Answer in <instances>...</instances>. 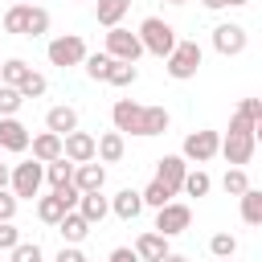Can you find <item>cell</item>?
Listing matches in <instances>:
<instances>
[{
    "label": "cell",
    "instance_id": "obj_12",
    "mask_svg": "<svg viewBox=\"0 0 262 262\" xmlns=\"http://www.w3.org/2000/svg\"><path fill=\"white\" fill-rule=\"evenodd\" d=\"M0 151H29V127L16 115L0 119Z\"/></svg>",
    "mask_w": 262,
    "mask_h": 262
},
{
    "label": "cell",
    "instance_id": "obj_7",
    "mask_svg": "<svg viewBox=\"0 0 262 262\" xmlns=\"http://www.w3.org/2000/svg\"><path fill=\"white\" fill-rule=\"evenodd\" d=\"M217 147H221V135L217 131H188L184 143H180V156L188 164H209L217 156Z\"/></svg>",
    "mask_w": 262,
    "mask_h": 262
},
{
    "label": "cell",
    "instance_id": "obj_34",
    "mask_svg": "<svg viewBox=\"0 0 262 262\" xmlns=\"http://www.w3.org/2000/svg\"><path fill=\"white\" fill-rule=\"evenodd\" d=\"M49 33V12L41 8V4H33L29 8V29H25V37H45Z\"/></svg>",
    "mask_w": 262,
    "mask_h": 262
},
{
    "label": "cell",
    "instance_id": "obj_47",
    "mask_svg": "<svg viewBox=\"0 0 262 262\" xmlns=\"http://www.w3.org/2000/svg\"><path fill=\"white\" fill-rule=\"evenodd\" d=\"M160 262H188V258H184V254H172V250H168V254H164Z\"/></svg>",
    "mask_w": 262,
    "mask_h": 262
},
{
    "label": "cell",
    "instance_id": "obj_5",
    "mask_svg": "<svg viewBox=\"0 0 262 262\" xmlns=\"http://www.w3.org/2000/svg\"><path fill=\"white\" fill-rule=\"evenodd\" d=\"M45 53H49L53 66L70 70V66H82V57H86L90 49H86V41H82L78 33H61V37H53V41L45 45Z\"/></svg>",
    "mask_w": 262,
    "mask_h": 262
},
{
    "label": "cell",
    "instance_id": "obj_19",
    "mask_svg": "<svg viewBox=\"0 0 262 262\" xmlns=\"http://www.w3.org/2000/svg\"><path fill=\"white\" fill-rule=\"evenodd\" d=\"M111 213L123 217V221H135V217L143 213V196H139L135 188H119V192L111 196Z\"/></svg>",
    "mask_w": 262,
    "mask_h": 262
},
{
    "label": "cell",
    "instance_id": "obj_48",
    "mask_svg": "<svg viewBox=\"0 0 262 262\" xmlns=\"http://www.w3.org/2000/svg\"><path fill=\"white\" fill-rule=\"evenodd\" d=\"M246 4H250V0H229V8H246Z\"/></svg>",
    "mask_w": 262,
    "mask_h": 262
},
{
    "label": "cell",
    "instance_id": "obj_13",
    "mask_svg": "<svg viewBox=\"0 0 262 262\" xmlns=\"http://www.w3.org/2000/svg\"><path fill=\"white\" fill-rule=\"evenodd\" d=\"M111 119H115V131H123V135H139L143 106H139V102H131V98H119V102L111 106Z\"/></svg>",
    "mask_w": 262,
    "mask_h": 262
},
{
    "label": "cell",
    "instance_id": "obj_15",
    "mask_svg": "<svg viewBox=\"0 0 262 262\" xmlns=\"http://www.w3.org/2000/svg\"><path fill=\"white\" fill-rule=\"evenodd\" d=\"M102 184H106V168H102V164H94V160L74 164V188H78V192H98Z\"/></svg>",
    "mask_w": 262,
    "mask_h": 262
},
{
    "label": "cell",
    "instance_id": "obj_17",
    "mask_svg": "<svg viewBox=\"0 0 262 262\" xmlns=\"http://www.w3.org/2000/svg\"><path fill=\"white\" fill-rule=\"evenodd\" d=\"M135 254H139V262H160L164 254H168V237L164 233H156V229H147V233H139L135 237V246H131Z\"/></svg>",
    "mask_w": 262,
    "mask_h": 262
},
{
    "label": "cell",
    "instance_id": "obj_31",
    "mask_svg": "<svg viewBox=\"0 0 262 262\" xmlns=\"http://www.w3.org/2000/svg\"><path fill=\"white\" fill-rule=\"evenodd\" d=\"M16 90H20V98H41V94L49 90V82H45V74L29 70V74L20 78V86H16Z\"/></svg>",
    "mask_w": 262,
    "mask_h": 262
},
{
    "label": "cell",
    "instance_id": "obj_40",
    "mask_svg": "<svg viewBox=\"0 0 262 262\" xmlns=\"http://www.w3.org/2000/svg\"><path fill=\"white\" fill-rule=\"evenodd\" d=\"M16 242H20V229L12 221H0V250H12Z\"/></svg>",
    "mask_w": 262,
    "mask_h": 262
},
{
    "label": "cell",
    "instance_id": "obj_27",
    "mask_svg": "<svg viewBox=\"0 0 262 262\" xmlns=\"http://www.w3.org/2000/svg\"><path fill=\"white\" fill-rule=\"evenodd\" d=\"M106 82H111V86H135V82H139V70H135V61H115V57H111Z\"/></svg>",
    "mask_w": 262,
    "mask_h": 262
},
{
    "label": "cell",
    "instance_id": "obj_37",
    "mask_svg": "<svg viewBox=\"0 0 262 262\" xmlns=\"http://www.w3.org/2000/svg\"><path fill=\"white\" fill-rule=\"evenodd\" d=\"M20 106H25L20 90H16V86H4V82H0V119H4V115H16Z\"/></svg>",
    "mask_w": 262,
    "mask_h": 262
},
{
    "label": "cell",
    "instance_id": "obj_38",
    "mask_svg": "<svg viewBox=\"0 0 262 262\" xmlns=\"http://www.w3.org/2000/svg\"><path fill=\"white\" fill-rule=\"evenodd\" d=\"M8 262H41V246L37 242H16L8 250Z\"/></svg>",
    "mask_w": 262,
    "mask_h": 262
},
{
    "label": "cell",
    "instance_id": "obj_35",
    "mask_svg": "<svg viewBox=\"0 0 262 262\" xmlns=\"http://www.w3.org/2000/svg\"><path fill=\"white\" fill-rule=\"evenodd\" d=\"M82 66H86V74H90L94 82H106V70H111V57H106V53H86V57H82Z\"/></svg>",
    "mask_w": 262,
    "mask_h": 262
},
{
    "label": "cell",
    "instance_id": "obj_11",
    "mask_svg": "<svg viewBox=\"0 0 262 262\" xmlns=\"http://www.w3.org/2000/svg\"><path fill=\"white\" fill-rule=\"evenodd\" d=\"M184 172H188V160L184 156H160L156 160V180L176 196L180 192V184H184Z\"/></svg>",
    "mask_w": 262,
    "mask_h": 262
},
{
    "label": "cell",
    "instance_id": "obj_25",
    "mask_svg": "<svg viewBox=\"0 0 262 262\" xmlns=\"http://www.w3.org/2000/svg\"><path fill=\"white\" fill-rule=\"evenodd\" d=\"M237 201H242V221H246V225H262V192L250 184Z\"/></svg>",
    "mask_w": 262,
    "mask_h": 262
},
{
    "label": "cell",
    "instance_id": "obj_8",
    "mask_svg": "<svg viewBox=\"0 0 262 262\" xmlns=\"http://www.w3.org/2000/svg\"><path fill=\"white\" fill-rule=\"evenodd\" d=\"M246 45H250L246 25L225 20V25H217V29H213V49H217L221 57H237V53H246Z\"/></svg>",
    "mask_w": 262,
    "mask_h": 262
},
{
    "label": "cell",
    "instance_id": "obj_20",
    "mask_svg": "<svg viewBox=\"0 0 262 262\" xmlns=\"http://www.w3.org/2000/svg\"><path fill=\"white\" fill-rule=\"evenodd\" d=\"M57 229H61L66 246H78V242H86V233H90V221H86L78 209H66V213H61V221H57Z\"/></svg>",
    "mask_w": 262,
    "mask_h": 262
},
{
    "label": "cell",
    "instance_id": "obj_42",
    "mask_svg": "<svg viewBox=\"0 0 262 262\" xmlns=\"http://www.w3.org/2000/svg\"><path fill=\"white\" fill-rule=\"evenodd\" d=\"M53 262H86V254H82V250H78V246H61V250H57V258H53Z\"/></svg>",
    "mask_w": 262,
    "mask_h": 262
},
{
    "label": "cell",
    "instance_id": "obj_51",
    "mask_svg": "<svg viewBox=\"0 0 262 262\" xmlns=\"http://www.w3.org/2000/svg\"><path fill=\"white\" fill-rule=\"evenodd\" d=\"M217 262H233V258H217Z\"/></svg>",
    "mask_w": 262,
    "mask_h": 262
},
{
    "label": "cell",
    "instance_id": "obj_33",
    "mask_svg": "<svg viewBox=\"0 0 262 262\" xmlns=\"http://www.w3.org/2000/svg\"><path fill=\"white\" fill-rule=\"evenodd\" d=\"M209 254L213 258H233L237 254V237L233 233H213L209 237Z\"/></svg>",
    "mask_w": 262,
    "mask_h": 262
},
{
    "label": "cell",
    "instance_id": "obj_10",
    "mask_svg": "<svg viewBox=\"0 0 262 262\" xmlns=\"http://www.w3.org/2000/svg\"><path fill=\"white\" fill-rule=\"evenodd\" d=\"M61 156L70 160V164H86V160H94V135L90 131H66L61 135Z\"/></svg>",
    "mask_w": 262,
    "mask_h": 262
},
{
    "label": "cell",
    "instance_id": "obj_4",
    "mask_svg": "<svg viewBox=\"0 0 262 262\" xmlns=\"http://www.w3.org/2000/svg\"><path fill=\"white\" fill-rule=\"evenodd\" d=\"M41 184H45V164H37V160H25V164H16L12 172H8V188H12V196L20 201H33L37 192H41Z\"/></svg>",
    "mask_w": 262,
    "mask_h": 262
},
{
    "label": "cell",
    "instance_id": "obj_26",
    "mask_svg": "<svg viewBox=\"0 0 262 262\" xmlns=\"http://www.w3.org/2000/svg\"><path fill=\"white\" fill-rule=\"evenodd\" d=\"M29 8H33V4H12V8L0 16L4 33H16V37H25V29H29Z\"/></svg>",
    "mask_w": 262,
    "mask_h": 262
},
{
    "label": "cell",
    "instance_id": "obj_50",
    "mask_svg": "<svg viewBox=\"0 0 262 262\" xmlns=\"http://www.w3.org/2000/svg\"><path fill=\"white\" fill-rule=\"evenodd\" d=\"M12 4H37V0H12Z\"/></svg>",
    "mask_w": 262,
    "mask_h": 262
},
{
    "label": "cell",
    "instance_id": "obj_44",
    "mask_svg": "<svg viewBox=\"0 0 262 262\" xmlns=\"http://www.w3.org/2000/svg\"><path fill=\"white\" fill-rule=\"evenodd\" d=\"M57 196H61V201H66V209H74V205H78V196H82V192H78V188H74V184H66V188H57Z\"/></svg>",
    "mask_w": 262,
    "mask_h": 262
},
{
    "label": "cell",
    "instance_id": "obj_3",
    "mask_svg": "<svg viewBox=\"0 0 262 262\" xmlns=\"http://www.w3.org/2000/svg\"><path fill=\"white\" fill-rule=\"evenodd\" d=\"M135 37H139L143 53H151V57H168V53H172V45L180 41V37H176V29H172L164 16H147V20L139 25V33H135Z\"/></svg>",
    "mask_w": 262,
    "mask_h": 262
},
{
    "label": "cell",
    "instance_id": "obj_16",
    "mask_svg": "<svg viewBox=\"0 0 262 262\" xmlns=\"http://www.w3.org/2000/svg\"><path fill=\"white\" fill-rule=\"evenodd\" d=\"M74 209H78V213H82L90 225H102V217L111 213V196H102V188H98V192H82Z\"/></svg>",
    "mask_w": 262,
    "mask_h": 262
},
{
    "label": "cell",
    "instance_id": "obj_52",
    "mask_svg": "<svg viewBox=\"0 0 262 262\" xmlns=\"http://www.w3.org/2000/svg\"><path fill=\"white\" fill-rule=\"evenodd\" d=\"M0 37H4V25H0Z\"/></svg>",
    "mask_w": 262,
    "mask_h": 262
},
{
    "label": "cell",
    "instance_id": "obj_49",
    "mask_svg": "<svg viewBox=\"0 0 262 262\" xmlns=\"http://www.w3.org/2000/svg\"><path fill=\"white\" fill-rule=\"evenodd\" d=\"M164 4H188V0H164Z\"/></svg>",
    "mask_w": 262,
    "mask_h": 262
},
{
    "label": "cell",
    "instance_id": "obj_32",
    "mask_svg": "<svg viewBox=\"0 0 262 262\" xmlns=\"http://www.w3.org/2000/svg\"><path fill=\"white\" fill-rule=\"evenodd\" d=\"M221 188H225L229 196H242V192L250 188V176H246V168H229V172L221 176Z\"/></svg>",
    "mask_w": 262,
    "mask_h": 262
},
{
    "label": "cell",
    "instance_id": "obj_1",
    "mask_svg": "<svg viewBox=\"0 0 262 262\" xmlns=\"http://www.w3.org/2000/svg\"><path fill=\"white\" fill-rule=\"evenodd\" d=\"M254 143H258V127L246 119V115H237L233 111V119H229V135L221 139V156L233 164V168H242V164H250L254 160Z\"/></svg>",
    "mask_w": 262,
    "mask_h": 262
},
{
    "label": "cell",
    "instance_id": "obj_36",
    "mask_svg": "<svg viewBox=\"0 0 262 262\" xmlns=\"http://www.w3.org/2000/svg\"><path fill=\"white\" fill-rule=\"evenodd\" d=\"M139 196H143V209H160V205H168V201H172V192H168L160 180H151V184H147Z\"/></svg>",
    "mask_w": 262,
    "mask_h": 262
},
{
    "label": "cell",
    "instance_id": "obj_24",
    "mask_svg": "<svg viewBox=\"0 0 262 262\" xmlns=\"http://www.w3.org/2000/svg\"><path fill=\"white\" fill-rule=\"evenodd\" d=\"M45 180H49V188H53V192H57V188H66V184H74V164H70L66 156L49 160V164H45Z\"/></svg>",
    "mask_w": 262,
    "mask_h": 262
},
{
    "label": "cell",
    "instance_id": "obj_21",
    "mask_svg": "<svg viewBox=\"0 0 262 262\" xmlns=\"http://www.w3.org/2000/svg\"><path fill=\"white\" fill-rule=\"evenodd\" d=\"M29 147H33V160H37V164H49V160L61 156V135H53V131L29 135Z\"/></svg>",
    "mask_w": 262,
    "mask_h": 262
},
{
    "label": "cell",
    "instance_id": "obj_29",
    "mask_svg": "<svg viewBox=\"0 0 262 262\" xmlns=\"http://www.w3.org/2000/svg\"><path fill=\"white\" fill-rule=\"evenodd\" d=\"M209 188H213V176H209L205 168H196V172H184V184H180V192H188V196H209Z\"/></svg>",
    "mask_w": 262,
    "mask_h": 262
},
{
    "label": "cell",
    "instance_id": "obj_45",
    "mask_svg": "<svg viewBox=\"0 0 262 262\" xmlns=\"http://www.w3.org/2000/svg\"><path fill=\"white\" fill-rule=\"evenodd\" d=\"M209 12H221V8H229V0H201Z\"/></svg>",
    "mask_w": 262,
    "mask_h": 262
},
{
    "label": "cell",
    "instance_id": "obj_41",
    "mask_svg": "<svg viewBox=\"0 0 262 262\" xmlns=\"http://www.w3.org/2000/svg\"><path fill=\"white\" fill-rule=\"evenodd\" d=\"M16 205H20V201H16L8 188H0V221H12V217H16Z\"/></svg>",
    "mask_w": 262,
    "mask_h": 262
},
{
    "label": "cell",
    "instance_id": "obj_43",
    "mask_svg": "<svg viewBox=\"0 0 262 262\" xmlns=\"http://www.w3.org/2000/svg\"><path fill=\"white\" fill-rule=\"evenodd\" d=\"M106 262H139V254L131 250V246H119V250H111V258Z\"/></svg>",
    "mask_w": 262,
    "mask_h": 262
},
{
    "label": "cell",
    "instance_id": "obj_6",
    "mask_svg": "<svg viewBox=\"0 0 262 262\" xmlns=\"http://www.w3.org/2000/svg\"><path fill=\"white\" fill-rule=\"evenodd\" d=\"M102 53L115 57V61H139V57H143V45H139V37H135L131 29L115 25V29H106V49H102Z\"/></svg>",
    "mask_w": 262,
    "mask_h": 262
},
{
    "label": "cell",
    "instance_id": "obj_2",
    "mask_svg": "<svg viewBox=\"0 0 262 262\" xmlns=\"http://www.w3.org/2000/svg\"><path fill=\"white\" fill-rule=\"evenodd\" d=\"M201 61H205V49H201V45L188 37V41H176V45H172V53L164 57V70H168V78L188 82V78H196Z\"/></svg>",
    "mask_w": 262,
    "mask_h": 262
},
{
    "label": "cell",
    "instance_id": "obj_14",
    "mask_svg": "<svg viewBox=\"0 0 262 262\" xmlns=\"http://www.w3.org/2000/svg\"><path fill=\"white\" fill-rule=\"evenodd\" d=\"M123 151H127L123 131H102V135L94 139V160H98V164H119Z\"/></svg>",
    "mask_w": 262,
    "mask_h": 262
},
{
    "label": "cell",
    "instance_id": "obj_23",
    "mask_svg": "<svg viewBox=\"0 0 262 262\" xmlns=\"http://www.w3.org/2000/svg\"><path fill=\"white\" fill-rule=\"evenodd\" d=\"M127 8H131V0H94V16L102 29H115L127 16Z\"/></svg>",
    "mask_w": 262,
    "mask_h": 262
},
{
    "label": "cell",
    "instance_id": "obj_39",
    "mask_svg": "<svg viewBox=\"0 0 262 262\" xmlns=\"http://www.w3.org/2000/svg\"><path fill=\"white\" fill-rule=\"evenodd\" d=\"M237 115H246V119L262 131V98H242V102H237Z\"/></svg>",
    "mask_w": 262,
    "mask_h": 262
},
{
    "label": "cell",
    "instance_id": "obj_22",
    "mask_svg": "<svg viewBox=\"0 0 262 262\" xmlns=\"http://www.w3.org/2000/svg\"><path fill=\"white\" fill-rule=\"evenodd\" d=\"M168 127H172V115H168L164 106H143V119H139V135H143V139L164 135Z\"/></svg>",
    "mask_w": 262,
    "mask_h": 262
},
{
    "label": "cell",
    "instance_id": "obj_46",
    "mask_svg": "<svg viewBox=\"0 0 262 262\" xmlns=\"http://www.w3.org/2000/svg\"><path fill=\"white\" fill-rule=\"evenodd\" d=\"M8 172H12V168H8V164H0V188H8Z\"/></svg>",
    "mask_w": 262,
    "mask_h": 262
},
{
    "label": "cell",
    "instance_id": "obj_28",
    "mask_svg": "<svg viewBox=\"0 0 262 262\" xmlns=\"http://www.w3.org/2000/svg\"><path fill=\"white\" fill-rule=\"evenodd\" d=\"M61 213H66V201H61L57 192H49V196H37V217H41L45 225H57V221H61Z\"/></svg>",
    "mask_w": 262,
    "mask_h": 262
},
{
    "label": "cell",
    "instance_id": "obj_30",
    "mask_svg": "<svg viewBox=\"0 0 262 262\" xmlns=\"http://www.w3.org/2000/svg\"><path fill=\"white\" fill-rule=\"evenodd\" d=\"M29 74V61H20V57H8V61H0V82L4 86H20V78Z\"/></svg>",
    "mask_w": 262,
    "mask_h": 262
},
{
    "label": "cell",
    "instance_id": "obj_18",
    "mask_svg": "<svg viewBox=\"0 0 262 262\" xmlns=\"http://www.w3.org/2000/svg\"><path fill=\"white\" fill-rule=\"evenodd\" d=\"M74 127H78V111H74L70 102H57V106H49V111H45V131L66 135V131H74Z\"/></svg>",
    "mask_w": 262,
    "mask_h": 262
},
{
    "label": "cell",
    "instance_id": "obj_9",
    "mask_svg": "<svg viewBox=\"0 0 262 262\" xmlns=\"http://www.w3.org/2000/svg\"><path fill=\"white\" fill-rule=\"evenodd\" d=\"M188 225H192V209H188V205L168 201V205H160V209H156V233L176 237V233H184Z\"/></svg>",
    "mask_w": 262,
    "mask_h": 262
}]
</instances>
